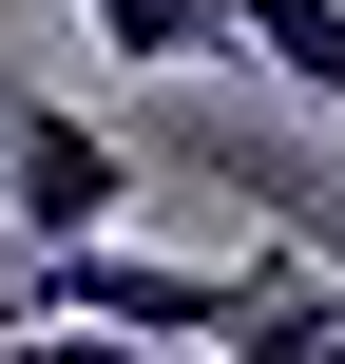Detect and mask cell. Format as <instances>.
<instances>
[{"label":"cell","mask_w":345,"mask_h":364,"mask_svg":"<svg viewBox=\"0 0 345 364\" xmlns=\"http://www.w3.org/2000/svg\"><path fill=\"white\" fill-rule=\"evenodd\" d=\"M0 230H19V250L134 230V154H115L77 96H0Z\"/></svg>","instance_id":"1"},{"label":"cell","mask_w":345,"mask_h":364,"mask_svg":"<svg viewBox=\"0 0 345 364\" xmlns=\"http://www.w3.org/2000/svg\"><path fill=\"white\" fill-rule=\"evenodd\" d=\"M230 38H250L307 115H345V0H230Z\"/></svg>","instance_id":"3"},{"label":"cell","mask_w":345,"mask_h":364,"mask_svg":"<svg viewBox=\"0 0 345 364\" xmlns=\"http://www.w3.org/2000/svg\"><path fill=\"white\" fill-rule=\"evenodd\" d=\"M211 364H345V288H327V269H269V307H250Z\"/></svg>","instance_id":"4"},{"label":"cell","mask_w":345,"mask_h":364,"mask_svg":"<svg viewBox=\"0 0 345 364\" xmlns=\"http://www.w3.org/2000/svg\"><path fill=\"white\" fill-rule=\"evenodd\" d=\"M77 38H96L115 77H211V58H250L230 0H77Z\"/></svg>","instance_id":"2"}]
</instances>
